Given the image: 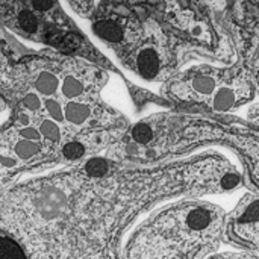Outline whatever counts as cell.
<instances>
[{"label":"cell","mask_w":259,"mask_h":259,"mask_svg":"<svg viewBox=\"0 0 259 259\" xmlns=\"http://www.w3.org/2000/svg\"><path fill=\"white\" fill-rule=\"evenodd\" d=\"M247 118L252 121V123H256L259 124V105H255L250 108L249 114H247Z\"/></svg>","instance_id":"cell-10"},{"label":"cell","mask_w":259,"mask_h":259,"mask_svg":"<svg viewBox=\"0 0 259 259\" xmlns=\"http://www.w3.org/2000/svg\"><path fill=\"white\" fill-rule=\"evenodd\" d=\"M255 87L243 71H225L211 67L191 68L162 88L168 100L199 103L215 112H232L253 97Z\"/></svg>","instance_id":"cell-4"},{"label":"cell","mask_w":259,"mask_h":259,"mask_svg":"<svg viewBox=\"0 0 259 259\" xmlns=\"http://www.w3.org/2000/svg\"><path fill=\"white\" fill-rule=\"evenodd\" d=\"M205 259H259L258 255L249 252V250H240V252H225V253H212Z\"/></svg>","instance_id":"cell-8"},{"label":"cell","mask_w":259,"mask_h":259,"mask_svg":"<svg viewBox=\"0 0 259 259\" xmlns=\"http://www.w3.org/2000/svg\"><path fill=\"white\" fill-rule=\"evenodd\" d=\"M24 50L26 47L20 46L3 27H0V90L5 85L15 61Z\"/></svg>","instance_id":"cell-7"},{"label":"cell","mask_w":259,"mask_h":259,"mask_svg":"<svg viewBox=\"0 0 259 259\" xmlns=\"http://www.w3.org/2000/svg\"><path fill=\"white\" fill-rule=\"evenodd\" d=\"M258 155H250L249 156V161H247V168H249V173H250V179H252V184L255 185V188L258 190L259 193V149Z\"/></svg>","instance_id":"cell-9"},{"label":"cell","mask_w":259,"mask_h":259,"mask_svg":"<svg viewBox=\"0 0 259 259\" xmlns=\"http://www.w3.org/2000/svg\"><path fill=\"white\" fill-rule=\"evenodd\" d=\"M228 214L217 205L185 199L158 209L131 235L123 259H205L225 240Z\"/></svg>","instance_id":"cell-2"},{"label":"cell","mask_w":259,"mask_h":259,"mask_svg":"<svg viewBox=\"0 0 259 259\" xmlns=\"http://www.w3.org/2000/svg\"><path fill=\"white\" fill-rule=\"evenodd\" d=\"M0 259H62L44 234L0 193Z\"/></svg>","instance_id":"cell-5"},{"label":"cell","mask_w":259,"mask_h":259,"mask_svg":"<svg viewBox=\"0 0 259 259\" xmlns=\"http://www.w3.org/2000/svg\"><path fill=\"white\" fill-rule=\"evenodd\" d=\"M111 73L118 71L50 47L21 53L0 90V190L111 155L131 126L103 99Z\"/></svg>","instance_id":"cell-1"},{"label":"cell","mask_w":259,"mask_h":259,"mask_svg":"<svg viewBox=\"0 0 259 259\" xmlns=\"http://www.w3.org/2000/svg\"><path fill=\"white\" fill-rule=\"evenodd\" d=\"M256 82H258V85H259V65H258V68H256Z\"/></svg>","instance_id":"cell-11"},{"label":"cell","mask_w":259,"mask_h":259,"mask_svg":"<svg viewBox=\"0 0 259 259\" xmlns=\"http://www.w3.org/2000/svg\"><path fill=\"white\" fill-rule=\"evenodd\" d=\"M0 27L64 53L91 61L103 58L59 0H0Z\"/></svg>","instance_id":"cell-3"},{"label":"cell","mask_w":259,"mask_h":259,"mask_svg":"<svg viewBox=\"0 0 259 259\" xmlns=\"http://www.w3.org/2000/svg\"><path fill=\"white\" fill-rule=\"evenodd\" d=\"M225 240L259 256V193L244 196L228 214Z\"/></svg>","instance_id":"cell-6"}]
</instances>
